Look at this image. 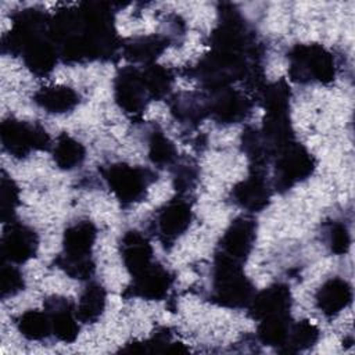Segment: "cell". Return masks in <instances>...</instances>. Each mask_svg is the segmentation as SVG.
<instances>
[{"label":"cell","mask_w":355,"mask_h":355,"mask_svg":"<svg viewBox=\"0 0 355 355\" xmlns=\"http://www.w3.org/2000/svg\"><path fill=\"white\" fill-rule=\"evenodd\" d=\"M49 32L60 57L67 62L110 60L119 49L114 14L103 1L82 3L57 11Z\"/></svg>","instance_id":"1"},{"label":"cell","mask_w":355,"mask_h":355,"mask_svg":"<svg viewBox=\"0 0 355 355\" xmlns=\"http://www.w3.org/2000/svg\"><path fill=\"white\" fill-rule=\"evenodd\" d=\"M254 294V286L244 275L243 263L216 252L211 300L225 308H244Z\"/></svg>","instance_id":"2"},{"label":"cell","mask_w":355,"mask_h":355,"mask_svg":"<svg viewBox=\"0 0 355 355\" xmlns=\"http://www.w3.org/2000/svg\"><path fill=\"white\" fill-rule=\"evenodd\" d=\"M288 75L300 83H329L336 76L333 54L320 44H297L288 53Z\"/></svg>","instance_id":"3"},{"label":"cell","mask_w":355,"mask_h":355,"mask_svg":"<svg viewBox=\"0 0 355 355\" xmlns=\"http://www.w3.org/2000/svg\"><path fill=\"white\" fill-rule=\"evenodd\" d=\"M104 180L111 193L122 205H130L146 197L148 186L155 176L150 169L128 164H111L103 169Z\"/></svg>","instance_id":"4"},{"label":"cell","mask_w":355,"mask_h":355,"mask_svg":"<svg viewBox=\"0 0 355 355\" xmlns=\"http://www.w3.org/2000/svg\"><path fill=\"white\" fill-rule=\"evenodd\" d=\"M3 148L15 158H25L32 151L49 150L51 140L44 128L15 118H7L0 125Z\"/></svg>","instance_id":"5"},{"label":"cell","mask_w":355,"mask_h":355,"mask_svg":"<svg viewBox=\"0 0 355 355\" xmlns=\"http://www.w3.org/2000/svg\"><path fill=\"white\" fill-rule=\"evenodd\" d=\"M275 162V187L279 191H286L297 183L308 179L315 171L316 162L313 155L295 140L280 148Z\"/></svg>","instance_id":"6"},{"label":"cell","mask_w":355,"mask_h":355,"mask_svg":"<svg viewBox=\"0 0 355 355\" xmlns=\"http://www.w3.org/2000/svg\"><path fill=\"white\" fill-rule=\"evenodd\" d=\"M114 98L118 107L129 115H139L144 111L151 97L140 69L128 65L118 71L114 79Z\"/></svg>","instance_id":"7"},{"label":"cell","mask_w":355,"mask_h":355,"mask_svg":"<svg viewBox=\"0 0 355 355\" xmlns=\"http://www.w3.org/2000/svg\"><path fill=\"white\" fill-rule=\"evenodd\" d=\"M193 218L190 204L183 198H173L155 214V233L164 245L173 244L190 226Z\"/></svg>","instance_id":"8"},{"label":"cell","mask_w":355,"mask_h":355,"mask_svg":"<svg viewBox=\"0 0 355 355\" xmlns=\"http://www.w3.org/2000/svg\"><path fill=\"white\" fill-rule=\"evenodd\" d=\"M37 245V234L32 227L14 220L6 223L0 244L3 259L12 263H24L36 255Z\"/></svg>","instance_id":"9"},{"label":"cell","mask_w":355,"mask_h":355,"mask_svg":"<svg viewBox=\"0 0 355 355\" xmlns=\"http://www.w3.org/2000/svg\"><path fill=\"white\" fill-rule=\"evenodd\" d=\"M257 237V223L248 216H239L230 222L220 237L218 254L243 263L250 255Z\"/></svg>","instance_id":"10"},{"label":"cell","mask_w":355,"mask_h":355,"mask_svg":"<svg viewBox=\"0 0 355 355\" xmlns=\"http://www.w3.org/2000/svg\"><path fill=\"white\" fill-rule=\"evenodd\" d=\"M212 93L214 97L208 98V114L216 122L223 125L237 123L251 112V101L239 90L226 87Z\"/></svg>","instance_id":"11"},{"label":"cell","mask_w":355,"mask_h":355,"mask_svg":"<svg viewBox=\"0 0 355 355\" xmlns=\"http://www.w3.org/2000/svg\"><path fill=\"white\" fill-rule=\"evenodd\" d=\"M132 277L133 282L128 287L129 295L151 301L165 298L173 282L169 270L155 262Z\"/></svg>","instance_id":"12"},{"label":"cell","mask_w":355,"mask_h":355,"mask_svg":"<svg viewBox=\"0 0 355 355\" xmlns=\"http://www.w3.org/2000/svg\"><path fill=\"white\" fill-rule=\"evenodd\" d=\"M291 293L288 286L283 283H275L266 288L255 293L248 304L251 318L261 320L268 316L290 315Z\"/></svg>","instance_id":"13"},{"label":"cell","mask_w":355,"mask_h":355,"mask_svg":"<svg viewBox=\"0 0 355 355\" xmlns=\"http://www.w3.org/2000/svg\"><path fill=\"white\" fill-rule=\"evenodd\" d=\"M44 311L51 322V333L65 344L73 343L79 334L76 309L69 298L51 297L44 302Z\"/></svg>","instance_id":"14"},{"label":"cell","mask_w":355,"mask_h":355,"mask_svg":"<svg viewBox=\"0 0 355 355\" xmlns=\"http://www.w3.org/2000/svg\"><path fill=\"white\" fill-rule=\"evenodd\" d=\"M97 229L93 222L85 219L69 225L62 237V252L58 255L65 259H89L96 243Z\"/></svg>","instance_id":"15"},{"label":"cell","mask_w":355,"mask_h":355,"mask_svg":"<svg viewBox=\"0 0 355 355\" xmlns=\"http://www.w3.org/2000/svg\"><path fill=\"white\" fill-rule=\"evenodd\" d=\"M232 197L243 209L259 212L265 209L270 201V189L262 173L252 172L233 187Z\"/></svg>","instance_id":"16"},{"label":"cell","mask_w":355,"mask_h":355,"mask_svg":"<svg viewBox=\"0 0 355 355\" xmlns=\"http://www.w3.org/2000/svg\"><path fill=\"white\" fill-rule=\"evenodd\" d=\"M119 251L128 272L135 276L153 263V247L148 239L137 232L128 230L121 237Z\"/></svg>","instance_id":"17"},{"label":"cell","mask_w":355,"mask_h":355,"mask_svg":"<svg viewBox=\"0 0 355 355\" xmlns=\"http://www.w3.org/2000/svg\"><path fill=\"white\" fill-rule=\"evenodd\" d=\"M352 301V288L349 283L340 277L326 280L315 295L318 309L326 316H334L345 309Z\"/></svg>","instance_id":"18"},{"label":"cell","mask_w":355,"mask_h":355,"mask_svg":"<svg viewBox=\"0 0 355 355\" xmlns=\"http://www.w3.org/2000/svg\"><path fill=\"white\" fill-rule=\"evenodd\" d=\"M33 101L50 114H65L79 104V94L62 85L44 86L33 94Z\"/></svg>","instance_id":"19"},{"label":"cell","mask_w":355,"mask_h":355,"mask_svg":"<svg viewBox=\"0 0 355 355\" xmlns=\"http://www.w3.org/2000/svg\"><path fill=\"white\" fill-rule=\"evenodd\" d=\"M169 40L161 35H147L129 39L123 46V54L133 62H141L146 65L154 64V61L168 47Z\"/></svg>","instance_id":"20"},{"label":"cell","mask_w":355,"mask_h":355,"mask_svg":"<svg viewBox=\"0 0 355 355\" xmlns=\"http://www.w3.org/2000/svg\"><path fill=\"white\" fill-rule=\"evenodd\" d=\"M105 290L101 284L92 282L82 291L76 309V316L82 323H96L105 309Z\"/></svg>","instance_id":"21"},{"label":"cell","mask_w":355,"mask_h":355,"mask_svg":"<svg viewBox=\"0 0 355 355\" xmlns=\"http://www.w3.org/2000/svg\"><path fill=\"white\" fill-rule=\"evenodd\" d=\"M53 159L60 169L71 171L79 166L85 157L86 150L80 141L67 133H61L51 147Z\"/></svg>","instance_id":"22"},{"label":"cell","mask_w":355,"mask_h":355,"mask_svg":"<svg viewBox=\"0 0 355 355\" xmlns=\"http://www.w3.org/2000/svg\"><path fill=\"white\" fill-rule=\"evenodd\" d=\"M171 110L176 119L187 123H197L208 114V100L194 93H180L172 100Z\"/></svg>","instance_id":"23"},{"label":"cell","mask_w":355,"mask_h":355,"mask_svg":"<svg viewBox=\"0 0 355 355\" xmlns=\"http://www.w3.org/2000/svg\"><path fill=\"white\" fill-rule=\"evenodd\" d=\"M15 326L22 337L31 341H40L47 338L51 333V322L46 311L39 309H29L21 313L17 320Z\"/></svg>","instance_id":"24"},{"label":"cell","mask_w":355,"mask_h":355,"mask_svg":"<svg viewBox=\"0 0 355 355\" xmlns=\"http://www.w3.org/2000/svg\"><path fill=\"white\" fill-rule=\"evenodd\" d=\"M258 322H259L258 329H257L258 340L263 345L283 348V345L286 344L287 336H288L290 326H291L290 315L268 316Z\"/></svg>","instance_id":"25"},{"label":"cell","mask_w":355,"mask_h":355,"mask_svg":"<svg viewBox=\"0 0 355 355\" xmlns=\"http://www.w3.org/2000/svg\"><path fill=\"white\" fill-rule=\"evenodd\" d=\"M141 76L151 100L164 98L173 83V75L171 69L161 67L155 62L146 65L141 71Z\"/></svg>","instance_id":"26"},{"label":"cell","mask_w":355,"mask_h":355,"mask_svg":"<svg viewBox=\"0 0 355 355\" xmlns=\"http://www.w3.org/2000/svg\"><path fill=\"white\" fill-rule=\"evenodd\" d=\"M319 338L318 327L308 322L300 320L297 323H291L286 344L283 345L282 351L284 352H298L312 347Z\"/></svg>","instance_id":"27"},{"label":"cell","mask_w":355,"mask_h":355,"mask_svg":"<svg viewBox=\"0 0 355 355\" xmlns=\"http://www.w3.org/2000/svg\"><path fill=\"white\" fill-rule=\"evenodd\" d=\"M148 158L154 165L158 166L172 165L178 159V151L175 144L161 130L154 129L150 132Z\"/></svg>","instance_id":"28"},{"label":"cell","mask_w":355,"mask_h":355,"mask_svg":"<svg viewBox=\"0 0 355 355\" xmlns=\"http://www.w3.org/2000/svg\"><path fill=\"white\" fill-rule=\"evenodd\" d=\"M290 87L284 80H277L261 89V101L265 112L290 110Z\"/></svg>","instance_id":"29"},{"label":"cell","mask_w":355,"mask_h":355,"mask_svg":"<svg viewBox=\"0 0 355 355\" xmlns=\"http://www.w3.org/2000/svg\"><path fill=\"white\" fill-rule=\"evenodd\" d=\"M0 200H1V220L3 223H8L12 220L15 209L19 204V190L15 182L1 172V182H0Z\"/></svg>","instance_id":"30"},{"label":"cell","mask_w":355,"mask_h":355,"mask_svg":"<svg viewBox=\"0 0 355 355\" xmlns=\"http://www.w3.org/2000/svg\"><path fill=\"white\" fill-rule=\"evenodd\" d=\"M24 287V276L18 268L11 265H3L0 268V295L3 300L18 294Z\"/></svg>","instance_id":"31"},{"label":"cell","mask_w":355,"mask_h":355,"mask_svg":"<svg viewBox=\"0 0 355 355\" xmlns=\"http://www.w3.org/2000/svg\"><path fill=\"white\" fill-rule=\"evenodd\" d=\"M198 178L197 165L191 161L180 162L175 166L173 171V186L178 191H189L191 190Z\"/></svg>","instance_id":"32"},{"label":"cell","mask_w":355,"mask_h":355,"mask_svg":"<svg viewBox=\"0 0 355 355\" xmlns=\"http://www.w3.org/2000/svg\"><path fill=\"white\" fill-rule=\"evenodd\" d=\"M349 244L351 237L347 226L340 222H334L329 229V247L331 252L343 255L348 251Z\"/></svg>","instance_id":"33"}]
</instances>
